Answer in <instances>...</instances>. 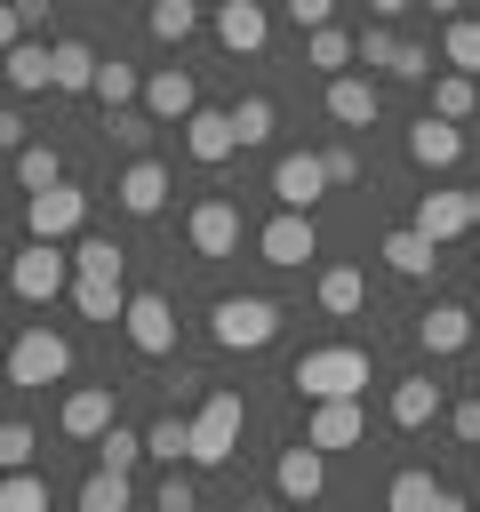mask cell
I'll return each mask as SVG.
<instances>
[{
  "instance_id": "6da1fadb",
  "label": "cell",
  "mask_w": 480,
  "mask_h": 512,
  "mask_svg": "<svg viewBox=\"0 0 480 512\" xmlns=\"http://www.w3.org/2000/svg\"><path fill=\"white\" fill-rule=\"evenodd\" d=\"M296 400H336V392H368V352L360 344H320L288 368Z\"/></svg>"
},
{
  "instance_id": "7a4b0ae2",
  "label": "cell",
  "mask_w": 480,
  "mask_h": 512,
  "mask_svg": "<svg viewBox=\"0 0 480 512\" xmlns=\"http://www.w3.org/2000/svg\"><path fill=\"white\" fill-rule=\"evenodd\" d=\"M8 288H16L24 304H56V296L72 288V256H64V240H24V248L8 256Z\"/></svg>"
},
{
  "instance_id": "3957f363",
  "label": "cell",
  "mask_w": 480,
  "mask_h": 512,
  "mask_svg": "<svg viewBox=\"0 0 480 512\" xmlns=\"http://www.w3.org/2000/svg\"><path fill=\"white\" fill-rule=\"evenodd\" d=\"M208 336H216L224 352H264V344L280 336V304H272V296H224V304L208 312Z\"/></svg>"
},
{
  "instance_id": "277c9868",
  "label": "cell",
  "mask_w": 480,
  "mask_h": 512,
  "mask_svg": "<svg viewBox=\"0 0 480 512\" xmlns=\"http://www.w3.org/2000/svg\"><path fill=\"white\" fill-rule=\"evenodd\" d=\"M72 368V344L40 320V328H16L8 336V384H24V392H40V384H56Z\"/></svg>"
},
{
  "instance_id": "5b68a950",
  "label": "cell",
  "mask_w": 480,
  "mask_h": 512,
  "mask_svg": "<svg viewBox=\"0 0 480 512\" xmlns=\"http://www.w3.org/2000/svg\"><path fill=\"white\" fill-rule=\"evenodd\" d=\"M232 448H240V392H208L192 408V464L216 472V464H232Z\"/></svg>"
},
{
  "instance_id": "8992f818",
  "label": "cell",
  "mask_w": 480,
  "mask_h": 512,
  "mask_svg": "<svg viewBox=\"0 0 480 512\" xmlns=\"http://www.w3.org/2000/svg\"><path fill=\"white\" fill-rule=\"evenodd\" d=\"M24 224H32V240H72V232L88 224V192L56 176V184L24 192Z\"/></svg>"
},
{
  "instance_id": "52a82bcc",
  "label": "cell",
  "mask_w": 480,
  "mask_h": 512,
  "mask_svg": "<svg viewBox=\"0 0 480 512\" xmlns=\"http://www.w3.org/2000/svg\"><path fill=\"white\" fill-rule=\"evenodd\" d=\"M120 328H128V344H136L144 360H168V352H176V312H168V296H128V304H120Z\"/></svg>"
},
{
  "instance_id": "ba28073f",
  "label": "cell",
  "mask_w": 480,
  "mask_h": 512,
  "mask_svg": "<svg viewBox=\"0 0 480 512\" xmlns=\"http://www.w3.org/2000/svg\"><path fill=\"white\" fill-rule=\"evenodd\" d=\"M304 440H312V448H352V440H368V408H360V392L312 400V416H304Z\"/></svg>"
},
{
  "instance_id": "9c48e42d",
  "label": "cell",
  "mask_w": 480,
  "mask_h": 512,
  "mask_svg": "<svg viewBox=\"0 0 480 512\" xmlns=\"http://www.w3.org/2000/svg\"><path fill=\"white\" fill-rule=\"evenodd\" d=\"M184 152H192L200 168H224V160L240 152V128H232V112H216V104H192V112H184Z\"/></svg>"
},
{
  "instance_id": "30bf717a",
  "label": "cell",
  "mask_w": 480,
  "mask_h": 512,
  "mask_svg": "<svg viewBox=\"0 0 480 512\" xmlns=\"http://www.w3.org/2000/svg\"><path fill=\"white\" fill-rule=\"evenodd\" d=\"M256 248H264V264H304V256H320V232H312V208H280L264 232H256Z\"/></svg>"
},
{
  "instance_id": "8fae6325",
  "label": "cell",
  "mask_w": 480,
  "mask_h": 512,
  "mask_svg": "<svg viewBox=\"0 0 480 512\" xmlns=\"http://www.w3.org/2000/svg\"><path fill=\"white\" fill-rule=\"evenodd\" d=\"M272 488H280L288 504H312V496L328 488V448H312V440L280 448V464H272Z\"/></svg>"
},
{
  "instance_id": "7c38bea8",
  "label": "cell",
  "mask_w": 480,
  "mask_h": 512,
  "mask_svg": "<svg viewBox=\"0 0 480 512\" xmlns=\"http://www.w3.org/2000/svg\"><path fill=\"white\" fill-rule=\"evenodd\" d=\"M216 48L224 56H256L264 48V32H272V16H264V0H216Z\"/></svg>"
},
{
  "instance_id": "4fadbf2b",
  "label": "cell",
  "mask_w": 480,
  "mask_h": 512,
  "mask_svg": "<svg viewBox=\"0 0 480 512\" xmlns=\"http://www.w3.org/2000/svg\"><path fill=\"white\" fill-rule=\"evenodd\" d=\"M408 160H416V168H432V176H440V168H456V160H464V120L424 112V120L408 128Z\"/></svg>"
},
{
  "instance_id": "5bb4252c",
  "label": "cell",
  "mask_w": 480,
  "mask_h": 512,
  "mask_svg": "<svg viewBox=\"0 0 480 512\" xmlns=\"http://www.w3.org/2000/svg\"><path fill=\"white\" fill-rule=\"evenodd\" d=\"M320 192H328L320 152H280V160H272V200H280V208H312Z\"/></svg>"
},
{
  "instance_id": "9a60e30c",
  "label": "cell",
  "mask_w": 480,
  "mask_h": 512,
  "mask_svg": "<svg viewBox=\"0 0 480 512\" xmlns=\"http://www.w3.org/2000/svg\"><path fill=\"white\" fill-rule=\"evenodd\" d=\"M184 240H192L200 256H232V248H240V208H232V200H192Z\"/></svg>"
},
{
  "instance_id": "2e32d148",
  "label": "cell",
  "mask_w": 480,
  "mask_h": 512,
  "mask_svg": "<svg viewBox=\"0 0 480 512\" xmlns=\"http://www.w3.org/2000/svg\"><path fill=\"white\" fill-rule=\"evenodd\" d=\"M384 504H392V512H456L464 496H456L448 480H432L424 464H408V472H392V488H384Z\"/></svg>"
},
{
  "instance_id": "e0dca14e",
  "label": "cell",
  "mask_w": 480,
  "mask_h": 512,
  "mask_svg": "<svg viewBox=\"0 0 480 512\" xmlns=\"http://www.w3.org/2000/svg\"><path fill=\"white\" fill-rule=\"evenodd\" d=\"M200 104V88H192V72L184 64H160V72H144V112L152 120H176L184 128V112Z\"/></svg>"
},
{
  "instance_id": "ac0fdd59",
  "label": "cell",
  "mask_w": 480,
  "mask_h": 512,
  "mask_svg": "<svg viewBox=\"0 0 480 512\" xmlns=\"http://www.w3.org/2000/svg\"><path fill=\"white\" fill-rule=\"evenodd\" d=\"M472 328H480V320H472L464 304H432V312H416V344H424L432 360L464 352V344H472Z\"/></svg>"
},
{
  "instance_id": "d6986e66",
  "label": "cell",
  "mask_w": 480,
  "mask_h": 512,
  "mask_svg": "<svg viewBox=\"0 0 480 512\" xmlns=\"http://www.w3.org/2000/svg\"><path fill=\"white\" fill-rule=\"evenodd\" d=\"M112 192H120L128 216H160V208H168V168H160V160H128Z\"/></svg>"
},
{
  "instance_id": "ffe728a7",
  "label": "cell",
  "mask_w": 480,
  "mask_h": 512,
  "mask_svg": "<svg viewBox=\"0 0 480 512\" xmlns=\"http://www.w3.org/2000/svg\"><path fill=\"white\" fill-rule=\"evenodd\" d=\"M416 232L440 248V240H456V232H472V192H424L416 200Z\"/></svg>"
},
{
  "instance_id": "44dd1931",
  "label": "cell",
  "mask_w": 480,
  "mask_h": 512,
  "mask_svg": "<svg viewBox=\"0 0 480 512\" xmlns=\"http://www.w3.org/2000/svg\"><path fill=\"white\" fill-rule=\"evenodd\" d=\"M328 120L368 128V120H376V80H360V72H328Z\"/></svg>"
},
{
  "instance_id": "7402d4cb",
  "label": "cell",
  "mask_w": 480,
  "mask_h": 512,
  "mask_svg": "<svg viewBox=\"0 0 480 512\" xmlns=\"http://www.w3.org/2000/svg\"><path fill=\"white\" fill-rule=\"evenodd\" d=\"M432 416H440V384H432V376H400V384H392V424H400V432H424Z\"/></svg>"
},
{
  "instance_id": "603a6c76",
  "label": "cell",
  "mask_w": 480,
  "mask_h": 512,
  "mask_svg": "<svg viewBox=\"0 0 480 512\" xmlns=\"http://www.w3.org/2000/svg\"><path fill=\"white\" fill-rule=\"evenodd\" d=\"M0 72H8V88H24V96L56 88V80H48V40H16V48H0Z\"/></svg>"
},
{
  "instance_id": "cb8c5ba5",
  "label": "cell",
  "mask_w": 480,
  "mask_h": 512,
  "mask_svg": "<svg viewBox=\"0 0 480 512\" xmlns=\"http://www.w3.org/2000/svg\"><path fill=\"white\" fill-rule=\"evenodd\" d=\"M48 80H56L64 96H80V88L96 80V48H88V40H48Z\"/></svg>"
},
{
  "instance_id": "d4e9b609",
  "label": "cell",
  "mask_w": 480,
  "mask_h": 512,
  "mask_svg": "<svg viewBox=\"0 0 480 512\" xmlns=\"http://www.w3.org/2000/svg\"><path fill=\"white\" fill-rule=\"evenodd\" d=\"M104 424H112V384H80V392L64 400V432H72V440H96Z\"/></svg>"
},
{
  "instance_id": "484cf974",
  "label": "cell",
  "mask_w": 480,
  "mask_h": 512,
  "mask_svg": "<svg viewBox=\"0 0 480 512\" xmlns=\"http://www.w3.org/2000/svg\"><path fill=\"white\" fill-rule=\"evenodd\" d=\"M432 112H440V120H472V112H480V80L456 72V64L432 72Z\"/></svg>"
},
{
  "instance_id": "4316f807",
  "label": "cell",
  "mask_w": 480,
  "mask_h": 512,
  "mask_svg": "<svg viewBox=\"0 0 480 512\" xmlns=\"http://www.w3.org/2000/svg\"><path fill=\"white\" fill-rule=\"evenodd\" d=\"M120 264H128L120 240H104V232H72V272H88V280H120Z\"/></svg>"
},
{
  "instance_id": "83f0119b",
  "label": "cell",
  "mask_w": 480,
  "mask_h": 512,
  "mask_svg": "<svg viewBox=\"0 0 480 512\" xmlns=\"http://www.w3.org/2000/svg\"><path fill=\"white\" fill-rule=\"evenodd\" d=\"M376 256H384V264H392L400 280H424V272L440 264V256H432V240H424L416 224H408V232H384V248H376Z\"/></svg>"
},
{
  "instance_id": "f1b7e54d",
  "label": "cell",
  "mask_w": 480,
  "mask_h": 512,
  "mask_svg": "<svg viewBox=\"0 0 480 512\" xmlns=\"http://www.w3.org/2000/svg\"><path fill=\"white\" fill-rule=\"evenodd\" d=\"M360 304H368V280H360V264H328V272H320V312L352 320Z\"/></svg>"
},
{
  "instance_id": "f546056e",
  "label": "cell",
  "mask_w": 480,
  "mask_h": 512,
  "mask_svg": "<svg viewBox=\"0 0 480 512\" xmlns=\"http://www.w3.org/2000/svg\"><path fill=\"white\" fill-rule=\"evenodd\" d=\"M128 504H136V488H128L120 464H96V472L80 480V512H128Z\"/></svg>"
},
{
  "instance_id": "4dcf8cb0",
  "label": "cell",
  "mask_w": 480,
  "mask_h": 512,
  "mask_svg": "<svg viewBox=\"0 0 480 512\" xmlns=\"http://www.w3.org/2000/svg\"><path fill=\"white\" fill-rule=\"evenodd\" d=\"M88 96H104V112H120V104H136V96H144V80H136V64H120V56H96V80H88Z\"/></svg>"
},
{
  "instance_id": "1f68e13d",
  "label": "cell",
  "mask_w": 480,
  "mask_h": 512,
  "mask_svg": "<svg viewBox=\"0 0 480 512\" xmlns=\"http://www.w3.org/2000/svg\"><path fill=\"white\" fill-rule=\"evenodd\" d=\"M192 24H200V0H152V8H144V32H152L160 48L192 40Z\"/></svg>"
},
{
  "instance_id": "d6a6232c",
  "label": "cell",
  "mask_w": 480,
  "mask_h": 512,
  "mask_svg": "<svg viewBox=\"0 0 480 512\" xmlns=\"http://www.w3.org/2000/svg\"><path fill=\"white\" fill-rule=\"evenodd\" d=\"M72 304H80V320H120L128 288H120V280H88V272H72Z\"/></svg>"
},
{
  "instance_id": "836d02e7",
  "label": "cell",
  "mask_w": 480,
  "mask_h": 512,
  "mask_svg": "<svg viewBox=\"0 0 480 512\" xmlns=\"http://www.w3.org/2000/svg\"><path fill=\"white\" fill-rule=\"evenodd\" d=\"M304 64H312V72H344V64H352V32L312 24V32H304Z\"/></svg>"
},
{
  "instance_id": "e575fe53",
  "label": "cell",
  "mask_w": 480,
  "mask_h": 512,
  "mask_svg": "<svg viewBox=\"0 0 480 512\" xmlns=\"http://www.w3.org/2000/svg\"><path fill=\"white\" fill-rule=\"evenodd\" d=\"M56 176H64V152L24 136V144H16V184H24V192H40V184H56Z\"/></svg>"
},
{
  "instance_id": "d590c367",
  "label": "cell",
  "mask_w": 480,
  "mask_h": 512,
  "mask_svg": "<svg viewBox=\"0 0 480 512\" xmlns=\"http://www.w3.org/2000/svg\"><path fill=\"white\" fill-rule=\"evenodd\" d=\"M144 456H160V464H184V456H192V416H176V408H168V416L144 432Z\"/></svg>"
},
{
  "instance_id": "8d00e7d4",
  "label": "cell",
  "mask_w": 480,
  "mask_h": 512,
  "mask_svg": "<svg viewBox=\"0 0 480 512\" xmlns=\"http://www.w3.org/2000/svg\"><path fill=\"white\" fill-rule=\"evenodd\" d=\"M40 504H48V480L24 472V464H8L0 472V512H40Z\"/></svg>"
},
{
  "instance_id": "74e56055",
  "label": "cell",
  "mask_w": 480,
  "mask_h": 512,
  "mask_svg": "<svg viewBox=\"0 0 480 512\" xmlns=\"http://www.w3.org/2000/svg\"><path fill=\"white\" fill-rule=\"evenodd\" d=\"M440 64H456V72H472V80H480V24H472V16H448Z\"/></svg>"
},
{
  "instance_id": "f35d334b",
  "label": "cell",
  "mask_w": 480,
  "mask_h": 512,
  "mask_svg": "<svg viewBox=\"0 0 480 512\" xmlns=\"http://www.w3.org/2000/svg\"><path fill=\"white\" fill-rule=\"evenodd\" d=\"M392 48H400V32L376 16L368 32H352V64H368V72H392Z\"/></svg>"
},
{
  "instance_id": "ab89813d",
  "label": "cell",
  "mask_w": 480,
  "mask_h": 512,
  "mask_svg": "<svg viewBox=\"0 0 480 512\" xmlns=\"http://www.w3.org/2000/svg\"><path fill=\"white\" fill-rule=\"evenodd\" d=\"M232 128H240V144H272V128H280L272 96H240V104H232Z\"/></svg>"
},
{
  "instance_id": "60d3db41",
  "label": "cell",
  "mask_w": 480,
  "mask_h": 512,
  "mask_svg": "<svg viewBox=\"0 0 480 512\" xmlns=\"http://www.w3.org/2000/svg\"><path fill=\"white\" fill-rule=\"evenodd\" d=\"M88 448H96V464H120V472H136V456H144V432H128V424H104Z\"/></svg>"
},
{
  "instance_id": "b9f144b4",
  "label": "cell",
  "mask_w": 480,
  "mask_h": 512,
  "mask_svg": "<svg viewBox=\"0 0 480 512\" xmlns=\"http://www.w3.org/2000/svg\"><path fill=\"white\" fill-rule=\"evenodd\" d=\"M152 504H160V512H192V504H200V480H184V472L168 464V472H160V488H152Z\"/></svg>"
},
{
  "instance_id": "7bdbcfd3",
  "label": "cell",
  "mask_w": 480,
  "mask_h": 512,
  "mask_svg": "<svg viewBox=\"0 0 480 512\" xmlns=\"http://www.w3.org/2000/svg\"><path fill=\"white\" fill-rule=\"evenodd\" d=\"M144 136H152V112H136V104H120V112H112V144H128V152H144Z\"/></svg>"
},
{
  "instance_id": "ee69618b",
  "label": "cell",
  "mask_w": 480,
  "mask_h": 512,
  "mask_svg": "<svg viewBox=\"0 0 480 512\" xmlns=\"http://www.w3.org/2000/svg\"><path fill=\"white\" fill-rule=\"evenodd\" d=\"M392 80H432V48L400 40V48H392Z\"/></svg>"
},
{
  "instance_id": "f6af8a7d",
  "label": "cell",
  "mask_w": 480,
  "mask_h": 512,
  "mask_svg": "<svg viewBox=\"0 0 480 512\" xmlns=\"http://www.w3.org/2000/svg\"><path fill=\"white\" fill-rule=\"evenodd\" d=\"M8 464H32V424H16V416L0 424V472Z\"/></svg>"
},
{
  "instance_id": "bcb514c9",
  "label": "cell",
  "mask_w": 480,
  "mask_h": 512,
  "mask_svg": "<svg viewBox=\"0 0 480 512\" xmlns=\"http://www.w3.org/2000/svg\"><path fill=\"white\" fill-rule=\"evenodd\" d=\"M320 168H328V184H360V152H352V144H328Z\"/></svg>"
},
{
  "instance_id": "7dc6e473",
  "label": "cell",
  "mask_w": 480,
  "mask_h": 512,
  "mask_svg": "<svg viewBox=\"0 0 480 512\" xmlns=\"http://www.w3.org/2000/svg\"><path fill=\"white\" fill-rule=\"evenodd\" d=\"M448 432H456V440H464V448H480V392H472V400H456V408H448Z\"/></svg>"
},
{
  "instance_id": "c3c4849f",
  "label": "cell",
  "mask_w": 480,
  "mask_h": 512,
  "mask_svg": "<svg viewBox=\"0 0 480 512\" xmlns=\"http://www.w3.org/2000/svg\"><path fill=\"white\" fill-rule=\"evenodd\" d=\"M288 16H296V32H312V24H328L336 16V0H280Z\"/></svg>"
},
{
  "instance_id": "681fc988",
  "label": "cell",
  "mask_w": 480,
  "mask_h": 512,
  "mask_svg": "<svg viewBox=\"0 0 480 512\" xmlns=\"http://www.w3.org/2000/svg\"><path fill=\"white\" fill-rule=\"evenodd\" d=\"M16 144H24V112H16V104H0V152H16Z\"/></svg>"
},
{
  "instance_id": "f907efd6",
  "label": "cell",
  "mask_w": 480,
  "mask_h": 512,
  "mask_svg": "<svg viewBox=\"0 0 480 512\" xmlns=\"http://www.w3.org/2000/svg\"><path fill=\"white\" fill-rule=\"evenodd\" d=\"M24 40V16H16V0H0V48H16Z\"/></svg>"
},
{
  "instance_id": "816d5d0a",
  "label": "cell",
  "mask_w": 480,
  "mask_h": 512,
  "mask_svg": "<svg viewBox=\"0 0 480 512\" xmlns=\"http://www.w3.org/2000/svg\"><path fill=\"white\" fill-rule=\"evenodd\" d=\"M16 16H24V32H40L48 24V0H16Z\"/></svg>"
},
{
  "instance_id": "f5cc1de1",
  "label": "cell",
  "mask_w": 480,
  "mask_h": 512,
  "mask_svg": "<svg viewBox=\"0 0 480 512\" xmlns=\"http://www.w3.org/2000/svg\"><path fill=\"white\" fill-rule=\"evenodd\" d=\"M400 8H416V0H368V16H400Z\"/></svg>"
},
{
  "instance_id": "db71d44e",
  "label": "cell",
  "mask_w": 480,
  "mask_h": 512,
  "mask_svg": "<svg viewBox=\"0 0 480 512\" xmlns=\"http://www.w3.org/2000/svg\"><path fill=\"white\" fill-rule=\"evenodd\" d=\"M424 8H432V16H456V8H464V0H424Z\"/></svg>"
},
{
  "instance_id": "11a10c76",
  "label": "cell",
  "mask_w": 480,
  "mask_h": 512,
  "mask_svg": "<svg viewBox=\"0 0 480 512\" xmlns=\"http://www.w3.org/2000/svg\"><path fill=\"white\" fill-rule=\"evenodd\" d=\"M472 224H480V184H472Z\"/></svg>"
},
{
  "instance_id": "9f6ffc18",
  "label": "cell",
  "mask_w": 480,
  "mask_h": 512,
  "mask_svg": "<svg viewBox=\"0 0 480 512\" xmlns=\"http://www.w3.org/2000/svg\"><path fill=\"white\" fill-rule=\"evenodd\" d=\"M0 344H8V320H0Z\"/></svg>"
}]
</instances>
